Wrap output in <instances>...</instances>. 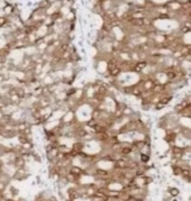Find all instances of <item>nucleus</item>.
I'll return each instance as SVG.
<instances>
[{
  "label": "nucleus",
  "mask_w": 191,
  "mask_h": 201,
  "mask_svg": "<svg viewBox=\"0 0 191 201\" xmlns=\"http://www.w3.org/2000/svg\"><path fill=\"white\" fill-rule=\"evenodd\" d=\"M28 176H29V173H28V171L26 170L25 166V168L17 169L16 172H15V174H14L13 179L14 180H17V181H23V180H26Z\"/></svg>",
  "instance_id": "f257e3e1"
},
{
  "label": "nucleus",
  "mask_w": 191,
  "mask_h": 201,
  "mask_svg": "<svg viewBox=\"0 0 191 201\" xmlns=\"http://www.w3.org/2000/svg\"><path fill=\"white\" fill-rule=\"evenodd\" d=\"M84 147H86V143H84L83 140H76V142H74V143L72 144V146H71V150L79 154L80 152H83Z\"/></svg>",
  "instance_id": "f03ea898"
},
{
  "label": "nucleus",
  "mask_w": 191,
  "mask_h": 201,
  "mask_svg": "<svg viewBox=\"0 0 191 201\" xmlns=\"http://www.w3.org/2000/svg\"><path fill=\"white\" fill-rule=\"evenodd\" d=\"M185 147H182V146H178V145H174V146H172L171 147V153L173 156L175 157H179V156H182V154L185 153Z\"/></svg>",
  "instance_id": "7ed1b4c3"
},
{
  "label": "nucleus",
  "mask_w": 191,
  "mask_h": 201,
  "mask_svg": "<svg viewBox=\"0 0 191 201\" xmlns=\"http://www.w3.org/2000/svg\"><path fill=\"white\" fill-rule=\"evenodd\" d=\"M123 73H124V71H123V69H121L119 65H116V66H114V68H111V69L109 70V74H110V76L117 78V79H118Z\"/></svg>",
  "instance_id": "20e7f679"
},
{
  "label": "nucleus",
  "mask_w": 191,
  "mask_h": 201,
  "mask_svg": "<svg viewBox=\"0 0 191 201\" xmlns=\"http://www.w3.org/2000/svg\"><path fill=\"white\" fill-rule=\"evenodd\" d=\"M100 116H101V110L99 108H93L92 111H91V118L99 120L100 119Z\"/></svg>",
  "instance_id": "39448f33"
},
{
  "label": "nucleus",
  "mask_w": 191,
  "mask_h": 201,
  "mask_svg": "<svg viewBox=\"0 0 191 201\" xmlns=\"http://www.w3.org/2000/svg\"><path fill=\"white\" fill-rule=\"evenodd\" d=\"M185 105H183L181 101H179L178 103H177V105L173 107V111H174V113H180L181 111H182V110H183V109H185Z\"/></svg>",
  "instance_id": "423d86ee"
},
{
  "label": "nucleus",
  "mask_w": 191,
  "mask_h": 201,
  "mask_svg": "<svg viewBox=\"0 0 191 201\" xmlns=\"http://www.w3.org/2000/svg\"><path fill=\"white\" fill-rule=\"evenodd\" d=\"M172 172L174 175H181L182 174V168L181 165H173L172 166Z\"/></svg>",
  "instance_id": "0eeeda50"
},
{
  "label": "nucleus",
  "mask_w": 191,
  "mask_h": 201,
  "mask_svg": "<svg viewBox=\"0 0 191 201\" xmlns=\"http://www.w3.org/2000/svg\"><path fill=\"white\" fill-rule=\"evenodd\" d=\"M165 107H166V105H164V103H163V102H161V101H159V102H156V103H154V105H153V108H154V110H155V111L163 110Z\"/></svg>",
  "instance_id": "6e6552de"
},
{
  "label": "nucleus",
  "mask_w": 191,
  "mask_h": 201,
  "mask_svg": "<svg viewBox=\"0 0 191 201\" xmlns=\"http://www.w3.org/2000/svg\"><path fill=\"white\" fill-rule=\"evenodd\" d=\"M140 162L143 164H146L150 161V154H145V153H140Z\"/></svg>",
  "instance_id": "1a4fd4ad"
},
{
  "label": "nucleus",
  "mask_w": 191,
  "mask_h": 201,
  "mask_svg": "<svg viewBox=\"0 0 191 201\" xmlns=\"http://www.w3.org/2000/svg\"><path fill=\"white\" fill-rule=\"evenodd\" d=\"M87 126H89V127H91V128H93L97 124H98V120L97 119H93V118H89V119L87 120L86 123H84Z\"/></svg>",
  "instance_id": "9d476101"
},
{
  "label": "nucleus",
  "mask_w": 191,
  "mask_h": 201,
  "mask_svg": "<svg viewBox=\"0 0 191 201\" xmlns=\"http://www.w3.org/2000/svg\"><path fill=\"white\" fill-rule=\"evenodd\" d=\"M169 192H170V195H171L172 197H178V195H180V191H179L178 188H171Z\"/></svg>",
  "instance_id": "9b49d317"
},
{
  "label": "nucleus",
  "mask_w": 191,
  "mask_h": 201,
  "mask_svg": "<svg viewBox=\"0 0 191 201\" xmlns=\"http://www.w3.org/2000/svg\"><path fill=\"white\" fill-rule=\"evenodd\" d=\"M143 180H144V183H145V184H150V183L153 182L152 177H151V176H147V175L143 176Z\"/></svg>",
  "instance_id": "f8f14e48"
},
{
  "label": "nucleus",
  "mask_w": 191,
  "mask_h": 201,
  "mask_svg": "<svg viewBox=\"0 0 191 201\" xmlns=\"http://www.w3.org/2000/svg\"><path fill=\"white\" fill-rule=\"evenodd\" d=\"M188 118H189V119H191V111L189 113V115H188Z\"/></svg>",
  "instance_id": "ddd939ff"
},
{
  "label": "nucleus",
  "mask_w": 191,
  "mask_h": 201,
  "mask_svg": "<svg viewBox=\"0 0 191 201\" xmlns=\"http://www.w3.org/2000/svg\"><path fill=\"white\" fill-rule=\"evenodd\" d=\"M134 201H143V199H135Z\"/></svg>",
  "instance_id": "4468645a"
},
{
  "label": "nucleus",
  "mask_w": 191,
  "mask_h": 201,
  "mask_svg": "<svg viewBox=\"0 0 191 201\" xmlns=\"http://www.w3.org/2000/svg\"><path fill=\"white\" fill-rule=\"evenodd\" d=\"M1 174H2V171L0 170V176H1Z\"/></svg>",
  "instance_id": "2eb2a0df"
}]
</instances>
